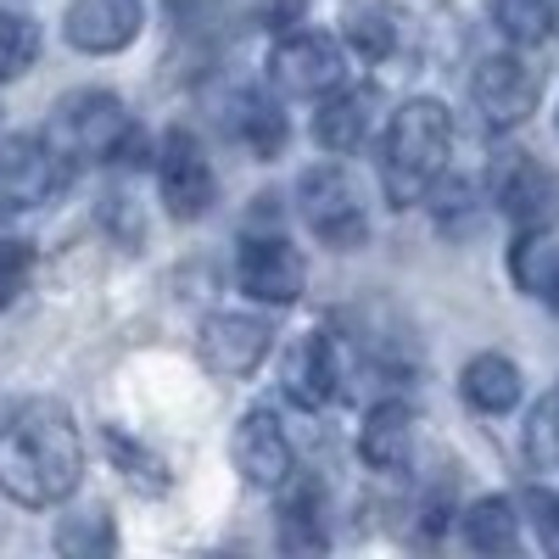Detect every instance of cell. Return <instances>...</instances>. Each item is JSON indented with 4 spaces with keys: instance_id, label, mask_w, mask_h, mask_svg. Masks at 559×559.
Returning a JSON list of instances; mask_svg holds the SVG:
<instances>
[{
    "instance_id": "7",
    "label": "cell",
    "mask_w": 559,
    "mask_h": 559,
    "mask_svg": "<svg viewBox=\"0 0 559 559\" xmlns=\"http://www.w3.org/2000/svg\"><path fill=\"white\" fill-rule=\"evenodd\" d=\"M471 102L481 112V123L492 134H509V129H521L537 102H543V73L515 57V51H503V57H481L476 62V79H471Z\"/></svg>"
},
{
    "instance_id": "1",
    "label": "cell",
    "mask_w": 559,
    "mask_h": 559,
    "mask_svg": "<svg viewBox=\"0 0 559 559\" xmlns=\"http://www.w3.org/2000/svg\"><path fill=\"white\" fill-rule=\"evenodd\" d=\"M84 481V437L62 403L12 408L0 431V492L23 509H51Z\"/></svg>"
},
{
    "instance_id": "26",
    "label": "cell",
    "mask_w": 559,
    "mask_h": 559,
    "mask_svg": "<svg viewBox=\"0 0 559 559\" xmlns=\"http://www.w3.org/2000/svg\"><path fill=\"white\" fill-rule=\"evenodd\" d=\"M112 521L107 509H90V515H73L62 532H57V548L62 554H112Z\"/></svg>"
},
{
    "instance_id": "17",
    "label": "cell",
    "mask_w": 559,
    "mask_h": 559,
    "mask_svg": "<svg viewBox=\"0 0 559 559\" xmlns=\"http://www.w3.org/2000/svg\"><path fill=\"white\" fill-rule=\"evenodd\" d=\"M459 392L476 414H509L521 403V369L509 364L503 353H476L459 376Z\"/></svg>"
},
{
    "instance_id": "20",
    "label": "cell",
    "mask_w": 559,
    "mask_h": 559,
    "mask_svg": "<svg viewBox=\"0 0 559 559\" xmlns=\"http://www.w3.org/2000/svg\"><path fill=\"white\" fill-rule=\"evenodd\" d=\"M403 39V17L386 7V0H364V7L347 12V45L364 62H386Z\"/></svg>"
},
{
    "instance_id": "6",
    "label": "cell",
    "mask_w": 559,
    "mask_h": 559,
    "mask_svg": "<svg viewBox=\"0 0 559 559\" xmlns=\"http://www.w3.org/2000/svg\"><path fill=\"white\" fill-rule=\"evenodd\" d=\"M347 79V57L331 34L319 28H292L280 34V45L269 51V84L280 96H297V102H319L324 90H336Z\"/></svg>"
},
{
    "instance_id": "21",
    "label": "cell",
    "mask_w": 559,
    "mask_h": 559,
    "mask_svg": "<svg viewBox=\"0 0 559 559\" xmlns=\"http://www.w3.org/2000/svg\"><path fill=\"white\" fill-rule=\"evenodd\" d=\"M515 280H521L526 297H537L543 308L559 313V241L521 236V247H515Z\"/></svg>"
},
{
    "instance_id": "22",
    "label": "cell",
    "mask_w": 559,
    "mask_h": 559,
    "mask_svg": "<svg viewBox=\"0 0 559 559\" xmlns=\"http://www.w3.org/2000/svg\"><path fill=\"white\" fill-rule=\"evenodd\" d=\"M492 23L515 51H526V45H543L554 34V7L548 0H492Z\"/></svg>"
},
{
    "instance_id": "13",
    "label": "cell",
    "mask_w": 559,
    "mask_h": 559,
    "mask_svg": "<svg viewBox=\"0 0 559 559\" xmlns=\"http://www.w3.org/2000/svg\"><path fill=\"white\" fill-rule=\"evenodd\" d=\"M280 386H286V397H292L302 414H313V408H324V403L336 397V386H342V358H336L331 331H302V336L286 347V358H280Z\"/></svg>"
},
{
    "instance_id": "25",
    "label": "cell",
    "mask_w": 559,
    "mask_h": 559,
    "mask_svg": "<svg viewBox=\"0 0 559 559\" xmlns=\"http://www.w3.org/2000/svg\"><path fill=\"white\" fill-rule=\"evenodd\" d=\"M319 509H313V492L302 487L292 503H286V515H280V548H292V554H308V548H324V532H319Z\"/></svg>"
},
{
    "instance_id": "23",
    "label": "cell",
    "mask_w": 559,
    "mask_h": 559,
    "mask_svg": "<svg viewBox=\"0 0 559 559\" xmlns=\"http://www.w3.org/2000/svg\"><path fill=\"white\" fill-rule=\"evenodd\" d=\"M39 62V23L23 12H0V84L23 79Z\"/></svg>"
},
{
    "instance_id": "27",
    "label": "cell",
    "mask_w": 559,
    "mask_h": 559,
    "mask_svg": "<svg viewBox=\"0 0 559 559\" xmlns=\"http://www.w3.org/2000/svg\"><path fill=\"white\" fill-rule=\"evenodd\" d=\"M526 453H532V464H554L559 459V397L532 408V419H526Z\"/></svg>"
},
{
    "instance_id": "2",
    "label": "cell",
    "mask_w": 559,
    "mask_h": 559,
    "mask_svg": "<svg viewBox=\"0 0 559 559\" xmlns=\"http://www.w3.org/2000/svg\"><path fill=\"white\" fill-rule=\"evenodd\" d=\"M448 146H453V118L442 102L414 96L392 112L386 140H381V185H386L392 207L426 202L431 179H442L448 168Z\"/></svg>"
},
{
    "instance_id": "15",
    "label": "cell",
    "mask_w": 559,
    "mask_h": 559,
    "mask_svg": "<svg viewBox=\"0 0 559 559\" xmlns=\"http://www.w3.org/2000/svg\"><path fill=\"white\" fill-rule=\"evenodd\" d=\"M140 0H73L68 17H62V34L73 51H90V57H112L123 45H134L140 34Z\"/></svg>"
},
{
    "instance_id": "5",
    "label": "cell",
    "mask_w": 559,
    "mask_h": 559,
    "mask_svg": "<svg viewBox=\"0 0 559 559\" xmlns=\"http://www.w3.org/2000/svg\"><path fill=\"white\" fill-rule=\"evenodd\" d=\"M297 207L302 224L313 229V241H324L331 252H353L369 236V218H364V197L342 163H313L297 179Z\"/></svg>"
},
{
    "instance_id": "3",
    "label": "cell",
    "mask_w": 559,
    "mask_h": 559,
    "mask_svg": "<svg viewBox=\"0 0 559 559\" xmlns=\"http://www.w3.org/2000/svg\"><path fill=\"white\" fill-rule=\"evenodd\" d=\"M51 152L62 163H123V152H140V129L123 112L112 90H73L51 112Z\"/></svg>"
},
{
    "instance_id": "9",
    "label": "cell",
    "mask_w": 559,
    "mask_h": 559,
    "mask_svg": "<svg viewBox=\"0 0 559 559\" xmlns=\"http://www.w3.org/2000/svg\"><path fill=\"white\" fill-rule=\"evenodd\" d=\"M302 280H308V263H302V252L286 236H247L241 241V252H236V286L252 302L292 308L302 297Z\"/></svg>"
},
{
    "instance_id": "24",
    "label": "cell",
    "mask_w": 559,
    "mask_h": 559,
    "mask_svg": "<svg viewBox=\"0 0 559 559\" xmlns=\"http://www.w3.org/2000/svg\"><path fill=\"white\" fill-rule=\"evenodd\" d=\"M107 448H112L118 471H123V476H129L134 487H146V492H163V487H168V476H163V459H157L152 448L129 442L123 431H107Z\"/></svg>"
},
{
    "instance_id": "4",
    "label": "cell",
    "mask_w": 559,
    "mask_h": 559,
    "mask_svg": "<svg viewBox=\"0 0 559 559\" xmlns=\"http://www.w3.org/2000/svg\"><path fill=\"white\" fill-rule=\"evenodd\" d=\"M487 202L521 236H548L559 224V174L532 152H498L487 168Z\"/></svg>"
},
{
    "instance_id": "8",
    "label": "cell",
    "mask_w": 559,
    "mask_h": 559,
    "mask_svg": "<svg viewBox=\"0 0 559 559\" xmlns=\"http://www.w3.org/2000/svg\"><path fill=\"white\" fill-rule=\"evenodd\" d=\"M157 191L168 202V213L179 224H197L213 213L218 202V174H213V157L202 152V140L191 129H174L157 152Z\"/></svg>"
},
{
    "instance_id": "16",
    "label": "cell",
    "mask_w": 559,
    "mask_h": 559,
    "mask_svg": "<svg viewBox=\"0 0 559 559\" xmlns=\"http://www.w3.org/2000/svg\"><path fill=\"white\" fill-rule=\"evenodd\" d=\"M358 459L381 476L408 471V459H414V408L397 403V397L369 408L364 426H358Z\"/></svg>"
},
{
    "instance_id": "12",
    "label": "cell",
    "mask_w": 559,
    "mask_h": 559,
    "mask_svg": "<svg viewBox=\"0 0 559 559\" xmlns=\"http://www.w3.org/2000/svg\"><path fill=\"white\" fill-rule=\"evenodd\" d=\"M62 191V157L45 134H7L0 140V202L39 207Z\"/></svg>"
},
{
    "instance_id": "14",
    "label": "cell",
    "mask_w": 559,
    "mask_h": 559,
    "mask_svg": "<svg viewBox=\"0 0 559 559\" xmlns=\"http://www.w3.org/2000/svg\"><path fill=\"white\" fill-rule=\"evenodd\" d=\"M376 118H381V90L376 84H336L319 96V112H313V140L331 157H347L358 152L369 134H376Z\"/></svg>"
},
{
    "instance_id": "29",
    "label": "cell",
    "mask_w": 559,
    "mask_h": 559,
    "mask_svg": "<svg viewBox=\"0 0 559 559\" xmlns=\"http://www.w3.org/2000/svg\"><path fill=\"white\" fill-rule=\"evenodd\" d=\"M28 274H34V252L23 241H0V308L17 302V292L28 286Z\"/></svg>"
},
{
    "instance_id": "18",
    "label": "cell",
    "mask_w": 559,
    "mask_h": 559,
    "mask_svg": "<svg viewBox=\"0 0 559 559\" xmlns=\"http://www.w3.org/2000/svg\"><path fill=\"white\" fill-rule=\"evenodd\" d=\"M464 543H471L476 554H515L521 548V515H515V503H509L503 492L476 498L471 509H464Z\"/></svg>"
},
{
    "instance_id": "30",
    "label": "cell",
    "mask_w": 559,
    "mask_h": 559,
    "mask_svg": "<svg viewBox=\"0 0 559 559\" xmlns=\"http://www.w3.org/2000/svg\"><path fill=\"white\" fill-rule=\"evenodd\" d=\"M308 17V0H258V23L269 34H292Z\"/></svg>"
},
{
    "instance_id": "19",
    "label": "cell",
    "mask_w": 559,
    "mask_h": 559,
    "mask_svg": "<svg viewBox=\"0 0 559 559\" xmlns=\"http://www.w3.org/2000/svg\"><path fill=\"white\" fill-rule=\"evenodd\" d=\"M229 134H236L252 157H274L280 140H286V118H280V107H274L269 96H258V90H241V96L229 102Z\"/></svg>"
},
{
    "instance_id": "32",
    "label": "cell",
    "mask_w": 559,
    "mask_h": 559,
    "mask_svg": "<svg viewBox=\"0 0 559 559\" xmlns=\"http://www.w3.org/2000/svg\"><path fill=\"white\" fill-rule=\"evenodd\" d=\"M548 7H554V23H559V0H548Z\"/></svg>"
},
{
    "instance_id": "10",
    "label": "cell",
    "mask_w": 559,
    "mask_h": 559,
    "mask_svg": "<svg viewBox=\"0 0 559 559\" xmlns=\"http://www.w3.org/2000/svg\"><path fill=\"white\" fill-rule=\"evenodd\" d=\"M269 336H274L269 319H258V313H207L202 331H197V358H202L207 376L241 381V376H252V369L263 364Z\"/></svg>"
},
{
    "instance_id": "28",
    "label": "cell",
    "mask_w": 559,
    "mask_h": 559,
    "mask_svg": "<svg viewBox=\"0 0 559 559\" xmlns=\"http://www.w3.org/2000/svg\"><path fill=\"white\" fill-rule=\"evenodd\" d=\"M526 526H532L537 543L559 559V492H548V487H532V492H526Z\"/></svg>"
},
{
    "instance_id": "31",
    "label": "cell",
    "mask_w": 559,
    "mask_h": 559,
    "mask_svg": "<svg viewBox=\"0 0 559 559\" xmlns=\"http://www.w3.org/2000/svg\"><path fill=\"white\" fill-rule=\"evenodd\" d=\"M7 419H12V397H0V431H7Z\"/></svg>"
},
{
    "instance_id": "11",
    "label": "cell",
    "mask_w": 559,
    "mask_h": 559,
    "mask_svg": "<svg viewBox=\"0 0 559 559\" xmlns=\"http://www.w3.org/2000/svg\"><path fill=\"white\" fill-rule=\"evenodd\" d=\"M229 453H236L241 481H247V487H263V492L286 487L292 471H297L292 437H286V426H280L274 408H247L241 426H236V437H229Z\"/></svg>"
}]
</instances>
